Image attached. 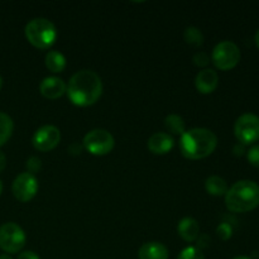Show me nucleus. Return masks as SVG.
Returning <instances> with one entry per match:
<instances>
[{
    "label": "nucleus",
    "mask_w": 259,
    "mask_h": 259,
    "mask_svg": "<svg viewBox=\"0 0 259 259\" xmlns=\"http://www.w3.org/2000/svg\"><path fill=\"white\" fill-rule=\"evenodd\" d=\"M5 166H7V157H5V154L0 151V172L4 171Z\"/></svg>",
    "instance_id": "obj_27"
},
{
    "label": "nucleus",
    "mask_w": 259,
    "mask_h": 259,
    "mask_svg": "<svg viewBox=\"0 0 259 259\" xmlns=\"http://www.w3.org/2000/svg\"><path fill=\"white\" fill-rule=\"evenodd\" d=\"M61 141L60 129L55 125H45L33 136V146L39 152H50L58 146Z\"/></svg>",
    "instance_id": "obj_10"
},
{
    "label": "nucleus",
    "mask_w": 259,
    "mask_h": 259,
    "mask_svg": "<svg viewBox=\"0 0 259 259\" xmlns=\"http://www.w3.org/2000/svg\"><path fill=\"white\" fill-rule=\"evenodd\" d=\"M192 61H194V63L196 66H199V67H205V66L209 65L210 62V57L207 56V53L202 52V51H200V52L195 53L194 58H192Z\"/></svg>",
    "instance_id": "obj_23"
},
{
    "label": "nucleus",
    "mask_w": 259,
    "mask_h": 259,
    "mask_svg": "<svg viewBox=\"0 0 259 259\" xmlns=\"http://www.w3.org/2000/svg\"><path fill=\"white\" fill-rule=\"evenodd\" d=\"M12 191L15 199L20 202H28L35 196L38 191V182L34 175L24 172L15 177L12 185Z\"/></svg>",
    "instance_id": "obj_9"
},
{
    "label": "nucleus",
    "mask_w": 259,
    "mask_h": 259,
    "mask_svg": "<svg viewBox=\"0 0 259 259\" xmlns=\"http://www.w3.org/2000/svg\"><path fill=\"white\" fill-rule=\"evenodd\" d=\"M218 146V138L211 131L205 128H194L185 132L180 141L182 156L187 159H202L209 157Z\"/></svg>",
    "instance_id": "obj_2"
},
{
    "label": "nucleus",
    "mask_w": 259,
    "mask_h": 259,
    "mask_svg": "<svg viewBox=\"0 0 259 259\" xmlns=\"http://www.w3.org/2000/svg\"><path fill=\"white\" fill-rule=\"evenodd\" d=\"M184 38L186 43H189L190 46H194V47H200L204 43V34L196 27L186 28L184 33Z\"/></svg>",
    "instance_id": "obj_20"
},
{
    "label": "nucleus",
    "mask_w": 259,
    "mask_h": 259,
    "mask_svg": "<svg viewBox=\"0 0 259 259\" xmlns=\"http://www.w3.org/2000/svg\"><path fill=\"white\" fill-rule=\"evenodd\" d=\"M179 235L185 242H195L200 234V225L194 218H184L177 227Z\"/></svg>",
    "instance_id": "obj_15"
},
{
    "label": "nucleus",
    "mask_w": 259,
    "mask_h": 259,
    "mask_svg": "<svg viewBox=\"0 0 259 259\" xmlns=\"http://www.w3.org/2000/svg\"><path fill=\"white\" fill-rule=\"evenodd\" d=\"M233 259H250L249 257H245V255H238V257L233 258Z\"/></svg>",
    "instance_id": "obj_30"
},
{
    "label": "nucleus",
    "mask_w": 259,
    "mask_h": 259,
    "mask_svg": "<svg viewBox=\"0 0 259 259\" xmlns=\"http://www.w3.org/2000/svg\"><path fill=\"white\" fill-rule=\"evenodd\" d=\"M217 232H218V235H219L223 240H228L233 234L232 227H230L229 224H227V223H223V224H220L219 227H218Z\"/></svg>",
    "instance_id": "obj_24"
},
{
    "label": "nucleus",
    "mask_w": 259,
    "mask_h": 259,
    "mask_svg": "<svg viewBox=\"0 0 259 259\" xmlns=\"http://www.w3.org/2000/svg\"><path fill=\"white\" fill-rule=\"evenodd\" d=\"M225 205L232 212H248L259 206V185L242 180L233 185L225 194Z\"/></svg>",
    "instance_id": "obj_3"
},
{
    "label": "nucleus",
    "mask_w": 259,
    "mask_h": 259,
    "mask_svg": "<svg viewBox=\"0 0 259 259\" xmlns=\"http://www.w3.org/2000/svg\"><path fill=\"white\" fill-rule=\"evenodd\" d=\"M39 91L45 98L50 99V100H56L67 91V85L62 78L50 76V77L43 78L39 85Z\"/></svg>",
    "instance_id": "obj_11"
},
{
    "label": "nucleus",
    "mask_w": 259,
    "mask_h": 259,
    "mask_svg": "<svg viewBox=\"0 0 259 259\" xmlns=\"http://www.w3.org/2000/svg\"><path fill=\"white\" fill-rule=\"evenodd\" d=\"M17 259H40V258L38 257V254H35L34 252H32V250H25V252L19 253V255H18Z\"/></svg>",
    "instance_id": "obj_26"
},
{
    "label": "nucleus",
    "mask_w": 259,
    "mask_h": 259,
    "mask_svg": "<svg viewBox=\"0 0 259 259\" xmlns=\"http://www.w3.org/2000/svg\"><path fill=\"white\" fill-rule=\"evenodd\" d=\"M114 137L104 129H94L83 137V147L94 156H105L114 148Z\"/></svg>",
    "instance_id": "obj_7"
},
{
    "label": "nucleus",
    "mask_w": 259,
    "mask_h": 259,
    "mask_svg": "<svg viewBox=\"0 0 259 259\" xmlns=\"http://www.w3.org/2000/svg\"><path fill=\"white\" fill-rule=\"evenodd\" d=\"M46 67L51 71V72H61L65 70L66 67V58L58 51H50L46 55L45 58Z\"/></svg>",
    "instance_id": "obj_16"
},
{
    "label": "nucleus",
    "mask_w": 259,
    "mask_h": 259,
    "mask_svg": "<svg viewBox=\"0 0 259 259\" xmlns=\"http://www.w3.org/2000/svg\"><path fill=\"white\" fill-rule=\"evenodd\" d=\"M0 259H13L9 254H2L0 255Z\"/></svg>",
    "instance_id": "obj_29"
},
{
    "label": "nucleus",
    "mask_w": 259,
    "mask_h": 259,
    "mask_svg": "<svg viewBox=\"0 0 259 259\" xmlns=\"http://www.w3.org/2000/svg\"><path fill=\"white\" fill-rule=\"evenodd\" d=\"M175 141L169 134L154 133L151 138L148 139V149L154 154H166L174 148Z\"/></svg>",
    "instance_id": "obj_13"
},
{
    "label": "nucleus",
    "mask_w": 259,
    "mask_h": 259,
    "mask_svg": "<svg viewBox=\"0 0 259 259\" xmlns=\"http://www.w3.org/2000/svg\"><path fill=\"white\" fill-rule=\"evenodd\" d=\"M211 61L215 67L219 68V70H232L240 61L239 47L230 40H223V42L218 43L212 50Z\"/></svg>",
    "instance_id": "obj_5"
},
{
    "label": "nucleus",
    "mask_w": 259,
    "mask_h": 259,
    "mask_svg": "<svg viewBox=\"0 0 259 259\" xmlns=\"http://www.w3.org/2000/svg\"><path fill=\"white\" fill-rule=\"evenodd\" d=\"M164 125H166L167 131L171 132L172 134H177V136H182L186 132L184 119L180 115H176V114H171V115L166 116Z\"/></svg>",
    "instance_id": "obj_19"
},
{
    "label": "nucleus",
    "mask_w": 259,
    "mask_h": 259,
    "mask_svg": "<svg viewBox=\"0 0 259 259\" xmlns=\"http://www.w3.org/2000/svg\"><path fill=\"white\" fill-rule=\"evenodd\" d=\"M67 95L71 103L76 106H90L100 99L103 93V82L96 72L91 70H81L70 78L67 85Z\"/></svg>",
    "instance_id": "obj_1"
},
{
    "label": "nucleus",
    "mask_w": 259,
    "mask_h": 259,
    "mask_svg": "<svg viewBox=\"0 0 259 259\" xmlns=\"http://www.w3.org/2000/svg\"><path fill=\"white\" fill-rule=\"evenodd\" d=\"M25 37L28 42L40 50H48L57 39L55 24L45 18H35L25 25Z\"/></svg>",
    "instance_id": "obj_4"
},
{
    "label": "nucleus",
    "mask_w": 259,
    "mask_h": 259,
    "mask_svg": "<svg viewBox=\"0 0 259 259\" xmlns=\"http://www.w3.org/2000/svg\"><path fill=\"white\" fill-rule=\"evenodd\" d=\"M25 233L15 223H5L0 227V249L5 254L20 252L25 245Z\"/></svg>",
    "instance_id": "obj_6"
},
{
    "label": "nucleus",
    "mask_w": 259,
    "mask_h": 259,
    "mask_svg": "<svg viewBox=\"0 0 259 259\" xmlns=\"http://www.w3.org/2000/svg\"><path fill=\"white\" fill-rule=\"evenodd\" d=\"M219 83V76L211 68H205L197 73L195 78V85L200 94H211L217 90Z\"/></svg>",
    "instance_id": "obj_12"
},
{
    "label": "nucleus",
    "mask_w": 259,
    "mask_h": 259,
    "mask_svg": "<svg viewBox=\"0 0 259 259\" xmlns=\"http://www.w3.org/2000/svg\"><path fill=\"white\" fill-rule=\"evenodd\" d=\"M205 189L207 194L212 196H222L228 192V184L224 179L219 176H211L205 182Z\"/></svg>",
    "instance_id": "obj_17"
},
{
    "label": "nucleus",
    "mask_w": 259,
    "mask_h": 259,
    "mask_svg": "<svg viewBox=\"0 0 259 259\" xmlns=\"http://www.w3.org/2000/svg\"><path fill=\"white\" fill-rule=\"evenodd\" d=\"M177 259H205V257L199 248L187 247L180 253Z\"/></svg>",
    "instance_id": "obj_21"
},
{
    "label": "nucleus",
    "mask_w": 259,
    "mask_h": 259,
    "mask_svg": "<svg viewBox=\"0 0 259 259\" xmlns=\"http://www.w3.org/2000/svg\"><path fill=\"white\" fill-rule=\"evenodd\" d=\"M14 129V123L8 114L0 111V147L10 139Z\"/></svg>",
    "instance_id": "obj_18"
},
{
    "label": "nucleus",
    "mask_w": 259,
    "mask_h": 259,
    "mask_svg": "<svg viewBox=\"0 0 259 259\" xmlns=\"http://www.w3.org/2000/svg\"><path fill=\"white\" fill-rule=\"evenodd\" d=\"M27 168L29 171V174H35V172H39L42 168V162L37 157H30L27 161Z\"/></svg>",
    "instance_id": "obj_25"
},
{
    "label": "nucleus",
    "mask_w": 259,
    "mask_h": 259,
    "mask_svg": "<svg viewBox=\"0 0 259 259\" xmlns=\"http://www.w3.org/2000/svg\"><path fill=\"white\" fill-rule=\"evenodd\" d=\"M2 191H3V182L2 180H0V195H2Z\"/></svg>",
    "instance_id": "obj_31"
},
{
    "label": "nucleus",
    "mask_w": 259,
    "mask_h": 259,
    "mask_svg": "<svg viewBox=\"0 0 259 259\" xmlns=\"http://www.w3.org/2000/svg\"><path fill=\"white\" fill-rule=\"evenodd\" d=\"M247 158L252 166L258 167L259 168V144H255V146H253L252 148L248 151Z\"/></svg>",
    "instance_id": "obj_22"
},
{
    "label": "nucleus",
    "mask_w": 259,
    "mask_h": 259,
    "mask_svg": "<svg viewBox=\"0 0 259 259\" xmlns=\"http://www.w3.org/2000/svg\"><path fill=\"white\" fill-rule=\"evenodd\" d=\"M139 259H168V250L162 243L148 242L141 247Z\"/></svg>",
    "instance_id": "obj_14"
},
{
    "label": "nucleus",
    "mask_w": 259,
    "mask_h": 259,
    "mask_svg": "<svg viewBox=\"0 0 259 259\" xmlns=\"http://www.w3.org/2000/svg\"><path fill=\"white\" fill-rule=\"evenodd\" d=\"M2 88H3V78L2 76H0V90H2Z\"/></svg>",
    "instance_id": "obj_32"
},
{
    "label": "nucleus",
    "mask_w": 259,
    "mask_h": 259,
    "mask_svg": "<svg viewBox=\"0 0 259 259\" xmlns=\"http://www.w3.org/2000/svg\"><path fill=\"white\" fill-rule=\"evenodd\" d=\"M255 45H257V47L259 48V29L258 32L255 33Z\"/></svg>",
    "instance_id": "obj_28"
},
{
    "label": "nucleus",
    "mask_w": 259,
    "mask_h": 259,
    "mask_svg": "<svg viewBox=\"0 0 259 259\" xmlns=\"http://www.w3.org/2000/svg\"><path fill=\"white\" fill-rule=\"evenodd\" d=\"M234 134L242 144H253L259 141V116L255 114H243L234 124Z\"/></svg>",
    "instance_id": "obj_8"
}]
</instances>
